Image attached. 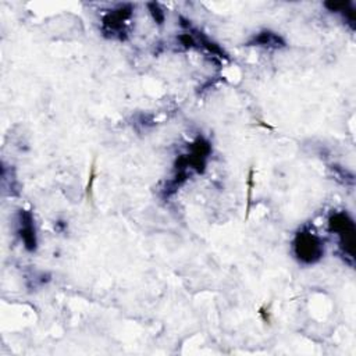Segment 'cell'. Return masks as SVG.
I'll return each mask as SVG.
<instances>
[{"label": "cell", "instance_id": "cell-1", "mask_svg": "<svg viewBox=\"0 0 356 356\" xmlns=\"http://www.w3.org/2000/svg\"><path fill=\"white\" fill-rule=\"evenodd\" d=\"M292 252L295 259L305 264L312 266L324 257V241L309 225L300 228L292 241Z\"/></svg>", "mask_w": 356, "mask_h": 356}, {"label": "cell", "instance_id": "cell-2", "mask_svg": "<svg viewBox=\"0 0 356 356\" xmlns=\"http://www.w3.org/2000/svg\"><path fill=\"white\" fill-rule=\"evenodd\" d=\"M328 229L338 236L339 253L349 266L355 260V235L356 227L352 217L346 211H335L328 218Z\"/></svg>", "mask_w": 356, "mask_h": 356}, {"label": "cell", "instance_id": "cell-3", "mask_svg": "<svg viewBox=\"0 0 356 356\" xmlns=\"http://www.w3.org/2000/svg\"><path fill=\"white\" fill-rule=\"evenodd\" d=\"M132 4H120L102 18V33L107 39L125 42L128 39L127 24L132 15Z\"/></svg>", "mask_w": 356, "mask_h": 356}, {"label": "cell", "instance_id": "cell-4", "mask_svg": "<svg viewBox=\"0 0 356 356\" xmlns=\"http://www.w3.org/2000/svg\"><path fill=\"white\" fill-rule=\"evenodd\" d=\"M17 234L28 252H35L38 249L35 218L31 210L21 209L17 213Z\"/></svg>", "mask_w": 356, "mask_h": 356}, {"label": "cell", "instance_id": "cell-5", "mask_svg": "<svg viewBox=\"0 0 356 356\" xmlns=\"http://www.w3.org/2000/svg\"><path fill=\"white\" fill-rule=\"evenodd\" d=\"M245 44L257 46V47L270 49V50H278V49H284L286 46V42L280 33L270 29H263L256 35H253Z\"/></svg>", "mask_w": 356, "mask_h": 356}, {"label": "cell", "instance_id": "cell-6", "mask_svg": "<svg viewBox=\"0 0 356 356\" xmlns=\"http://www.w3.org/2000/svg\"><path fill=\"white\" fill-rule=\"evenodd\" d=\"M330 168L332 170L335 179L339 181L342 185H350V186L353 185V182H355L353 174H350L349 171H346L345 168H342V167H339V165H337V164L331 165Z\"/></svg>", "mask_w": 356, "mask_h": 356}, {"label": "cell", "instance_id": "cell-7", "mask_svg": "<svg viewBox=\"0 0 356 356\" xmlns=\"http://www.w3.org/2000/svg\"><path fill=\"white\" fill-rule=\"evenodd\" d=\"M147 8H149V13L153 18V21L157 24V25H163L164 24V19H165V14H164V10L161 8V6L156 1H152V3H147L146 4Z\"/></svg>", "mask_w": 356, "mask_h": 356}]
</instances>
